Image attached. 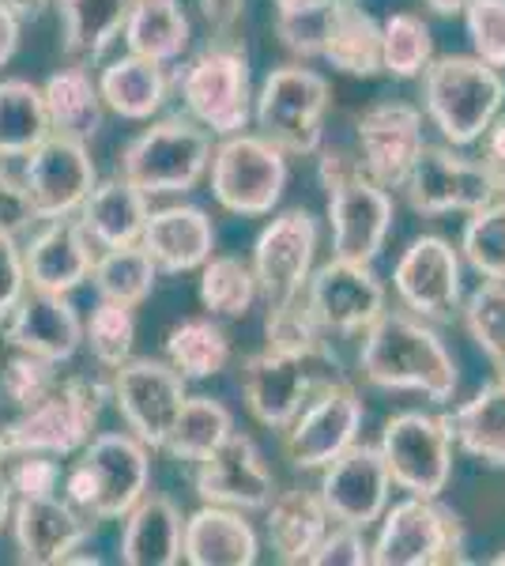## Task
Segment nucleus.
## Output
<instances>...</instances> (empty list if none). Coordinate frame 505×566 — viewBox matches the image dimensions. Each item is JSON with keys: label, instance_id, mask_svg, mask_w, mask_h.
<instances>
[{"label": "nucleus", "instance_id": "8", "mask_svg": "<svg viewBox=\"0 0 505 566\" xmlns=\"http://www.w3.org/2000/svg\"><path fill=\"white\" fill-rule=\"evenodd\" d=\"M328 114V80L306 65H280L253 95V125L283 155H317Z\"/></svg>", "mask_w": 505, "mask_h": 566}, {"label": "nucleus", "instance_id": "36", "mask_svg": "<svg viewBox=\"0 0 505 566\" xmlns=\"http://www.w3.org/2000/svg\"><path fill=\"white\" fill-rule=\"evenodd\" d=\"M61 12V45L72 61L87 65L122 39L128 0H53Z\"/></svg>", "mask_w": 505, "mask_h": 566}, {"label": "nucleus", "instance_id": "16", "mask_svg": "<svg viewBox=\"0 0 505 566\" xmlns=\"http://www.w3.org/2000/svg\"><path fill=\"white\" fill-rule=\"evenodd\" d=\"M392 291L400 306L422 322H449L461 314L464 298V264L461 250L442 234H422L400 253L392 269Z\"/></svg>", "mask_w": 505, "mask_h": 566}, {"label": "nucleus", "instance_id": "37", "mask_svg": "<svg viewBox=\"0 0 505 566\" xmlns=\"http://www.w3.org/2000/svg\"><path fill=\"white\" fill-rule=\"evenodd\" d=\"M167 363L186 381L215 378L231 367V336L215 317H186L167 333Z\"/></svg>", "mask_w": 505, "mask_h": 566}, {"label": "nucleus", "instance_id": "54", "mask_svg": "<svg viewBox=\"0 0 505 566\" xmlns=\"http://www.w3.org/2000/svg\"><path fill=\"white\" fill-rule=\"evenodd\" d=\"M483 155H480V163H483V170H486V178L494 181V189H498V197H505V114H498L491 122V129H486L483 136Z\"/></svg>", "mask_w": 505, "mask_h": 566}, {"label": "nucleus", "instance_id": "48", "mask_svg": "<svg viewBox=\"0 0 505 566\" xmlns=\"http://www.w3.org/2000/svg\"><path fill=\"white\" fill-rule=\"evenodd\" d=\"M264 336H269V348L280 352H302L328 344V336L320 333V325L309 314L306 298H291L283 306H269V322H264Z\"/></svg>", "mask_w": 505, "mask_h": 566}, {"label": "nucleus", "instance_id": "19", "mask_svg": "<svg viewBox=\"0 0 505 566\" xmlns=\"http://www.w3.org/2000/svg\"><path fill=\"white\" fill-rule=\"evenodd\" d=\"M411 212L419 216H453L475 212L498 197L480 159H464L453 144H427L403 181Z\"/></svg>", "mask_w": 505, "mask_h": 566}, {"label": "nucleus", "instance_id": "30", "mask_svg": "<svg viewBox=\"0 0 505 566\" xmlns=\"http://www.w3.org/2000/svg\"><path fill=\"white\" fill-rule=\"evenodd\" d=\"M264 525H269V544L280 563H309L314 547L325 541V533L333 528L325 502L314 491H275L272 502L264 506Z\"/></svg>", "mask_w": 505, "mask_h": 566}, {"label": "nucleus", "instance_id": "5", "mask_svg": "<svg viewBox=\"0 0 505 566\" xmlns=\"http://www.w3.org/2000/svg\"><path fill=\"white\" fill-rule=\"evenodd\" d=\"M422 106L445 144L467 148L491 129L505 106V80L480 57H434L422 72Z\"/></svg>", "mask_w": 505, "mask_h": 566}, {"label": "nucleus", "instance_id": "42", "mask_svg": "<svg viewBox=\"0 0 505 566\" xmlns=\"http://www.w3.org/2000/svg\"><path fill=\"white\" fill-rule=\"evenodd\" d=\"M434 61V34L415 12H397L381 23V65L397 80H419Z\"/></svg>", "mask_w": 505, "mask_h": 566}, {"label": "nucleus", "instance_id": "50", "mask_svg": "<svg viewBox=\"0 0 505 566\" xmlns=\"http://www.w3.org/2000/svg\"><path fill=\"white\" fill-rule=\"evenodd\" d=\"M61 458H50V453H23V458H12V469H8V483H12L15 499H39V495H57L61 491Z\"/></svg>", "mask_w": 505, "mask_h": 566}, {"label": "nucleus", "instance_id": "17", "mask_svg": "<svg viewBox=\"0 0 505 566\" xmlns=\"http://www.w3.org/2000/svg\"><path fill=\"white\" fill-rule=\"evenodd\" d=\"M317 216L309 208H287L272 216V223L253 242V276L264 303L283 306L306 291V280L314 272L317 258Z\"/></svg>", "mask_w": 505, "mask_h": 566}, {"label": "nucleus", "instance_id": "28", "mask_svg": "<svg viewBox=\"0 0 505 566\" xmlns=\"http://www.w3.org/2000/svg\"><path fill=\"white\" fill-rule=\"evenodd\" d=\"M125 566H178L186 544V517L167 495H144L122 517Z\"/></svg>", "mask_w": 505, "mask_h": 566}, {"label": "nucleus", "instance_id": "33", "mask_svg": "<svg viewBox=\"0 0 505 566\" xmlns=\"http://www.w3.org/2000/svg\"><path fill=\"white\" fill-rule=\"evenodd\" d=\"M98 91H103L106 109H114L117 117H125V122H151L167 106L170 95L167 65L125 53V57L103 65V72H98Z\"/></svg>", "mask_w": 505, "mask_h": 566}, {"label": "nucleus", "instance_id": "27", "mask_svg": "<svg viewBox=\"0 0 505 566\" xmlns=\"http://www.w3.org/2000/svg\"><path fill=\"white\" fill-rule=\"evenodd\" d=\"M256 555H261V541L242 510L204 502L197 514L186 517L181 559L189 566H253Z\"/></svg>", "mask_w": 505, "mask_h": 566}, {"label": "nucleus", "instance_id": "7", "mask_svg": "<svg viewBox=\"0 0 505 566\" xmlns=\"http://www.w3.org/2000/svg\"><path fill=\"white\" fill-rule=\"evenodd\" d=\"M211 133L186 114L151 122L140 136L125 144L117 159V175L133 181L148 197L189 193L211 167Z\"/></svg>", "mask_w": 505, "mask_h": 566}, {"label": "nucleus", "instance_id": "11", "mask_svg": "<svg viewBox=\"0 0 505 566\" xmlns=\"http://www.w3.org/2000/svg\"><path fill=\"white\" fill-rule=\"evenodd\" d=\"M374 563L378 566H449L464 563V525L438 499L408 495L378 522Z\"/></svg>", "mask_w": 505, "mask_h": 566}, {"label": "nucleus", "instance_id": "18", "mask_svg": "<svg viewBox=\"0 0 505 566\" xmlns=\"http://www.w3.org/2000/svg\"><path fill=\"white\" fill-rule=\"evenodd\" d=\"M302 298H306L309 314H314V322L325 336H362L389 303L385 283L374 276L370 264L339 258L309 272Z\"/></svg>", "mask_w": 505, "mask_h": 566}, {"label": "nucleus", "instance_id": "2", "mask_svg": "<svg viewBox=\"0 0 505 566\" xmlns=\"http://www.w3.org/2000/svg\"><path fill=\"white\" fill-rule=\"evenodd\" d=\"M317 178L328 193V231L333 258L374 264L392 231V193L362 170L355 155L328 148L317 151Z\"/></svg>", "mask_w": 505, "mask_h": 566}, {"label": "nucleus", "instance_id": "53", "mask_svg": "<svg viewBox=\"0 0 505 566\" xmlns=\"http://www.w3.org/2000/svg\"><path fill=\"white\" fill-rule=\"evenodd\" d=\"M31 223H39V216H34L31 200H27L20 170H12V175L0 178V231L20 239L23 231H31Z\"/></svg>", "mask_w": 505, "mask_h": 566}, {"label": "nucleus", "instance_id": "22", "mask_svg": "<svg viewBox=\"0 0 505 566\" xmlns=\"http://www.w3.org/2000/svg\"><path fill=\"white\" fill-rule=\"evenodd\" d=\"M192 488H197L200 502H211V506L261 514L275 495V476L264 464L253 438L234 431L219 450H211L204 461H197Z\"/></svg>", "mask_w": 505, "mask_h": 566}, {"label": "nucleus", "instance_id": "60", "mask_svg": "<svg viewBox=\"0 0 505 566\" xmlns=\"http://www.w3.org/2000/svg\"><path fill=\"white\" fill-rule=\"evenodd\" d=\"M4 175H12V163H8V159H0V178H4Z\"/></svg>", "mask_w": 505, "mask_h": 566}, {"label": "nucleus", "instance_id": "40", "mask_svg": "<svg viewBox=\"0 0 505 566\" xmlns=\"http://www.w3.org/2000/svg\"><path fill=\"white\" fill-rule=\"evenodd\" d=\"M98 298H114L125 306H140L151 298L155 283H159V269L144 253V245H114V250H98L95 272H91Z\"/></svg>", "mask_w": 505, "mask_h": 566}, {"label": "nucleus", "instance_id": "24", "mask_svg": "<svg viewBox=\"0 0 505 566\" xmlns=\"http://www.w3.org/2000/svg\"><path fill=\"white\" fill-rule=\"evenodd\" d=\"M98 245L91 242L76 216L45 219L42 231H34L23 245L27 283L34 291H53V295H72L84 287L95 272Z\"/></svg>", "mask_w": 505, "mask_h": 566}, {"label": "nucleus", "instance_id": "39", "mask_svg": "<svg viewBox=\"0 0 505 566\" xmlns=\"http://www.w3.org/2000/svg\"><path fill=\"white\" fill-rule=\"evenodd\" d=\"M231 434H234V416L223 400L186 397V405H181L178 419H173L162 450H167L173 461L197 464V461H204L211 450H219Z\"/></svg>", "mask_w": 505, "mask_h": 566}, {"label": "nucleus", "instance_id": "25", "mask_svg": "<svg viewBox=\"0 0 505 566\" xmlns=\"http://www.w3.org/2000/svg\"><path fill=\"white\" fill-rule=\"evenodd\" d=\"M4 340L15 352L39 355V359H50L61 367L84 344V317L76 314L69 295L27 287V295L4 322Z\"/></svg>", "mask_w": 505, "mask_h": 566}, {"label": "nucleus", "instance_id": "46", "mask_svg": "<svg viewBox=\"0 0 505 566\" xmlns=\"http://www.w3.org/2000/svg\"><path fill=\"white\" fill-rule=\"evenodd\" d=\"M272 4L280 42L302 61L320 57V42H325L336 0H272Z\"/></svg>", "mask_w": 505, "mask_h": 566}, {"label": "nucleus", "instance_id": "56", "mask_svg": "<svg viewBox=\"0 0 505 566\" xmlns=\"http://www.w3.org/2000/svg\"><path fill=\"white\" fill-rule=\"evenodd\" d=\"M200 8H204L208 23L215 27H231L242 15V0H200Z\"/></svg>", "mask_w": 505, "mask_h": 566}, {"label": "nucleus", "instance_id": "59", "mask_svg": "<svg viewBox=\"0 0 505 566\" xmlns=\"http://www.w3.org/2000/svg\"><path fill=\"white\" fill-rule=\"evenodd\" d=\"M464 4H467V0H427V8H430V12H438V15H461Z\"/></svg>", "mask_w": 505, "mask_h": 566}, {"label": "nucleus", "instance_id": "13", "mask_svg": "<svg viewBox=\"0 0 505 566\" xmlns=\"http://www.w3.org/2000/svg\"><path fill=\"white\" fill-rule=\"evenodd\" d=\"M362 416V400H358L351 381H328V386H320L306 400V408L295 416V423L283 431V458L302 472H320L347 446L358 442Z\"/></svg>", "mask_w": 505, "mask_h": 566}, {"label": "nucleus", "instance_id": "43", "mask_svg": "<svg viewBox=\"0 0 505 566\" xmlns=\"http://www.w3.org/2000/svg\"><path fill=\"white\" fill-rule=\"evenodd\" d=\"M461 258L483 280H505V197L475 208L464 219Z\"/></svg>", "mask_w": 505, "mask_h": 566}, {"label": "nucleus", "instance_id": "31", "mask_svg": "<svg viewBox=\"0 0 505 566\" xmlns=\"http://www.w3.org/2000/svg\"><path fill=\"white\" fill-rule=\"evenodd\" d=\"M42 103H45V117H50V133L91 144L98 129H103V117H106L103 91H98V80L91 76V69L80 65V61L57 69L45 80Z\"/></svg>", "mask_w": 505, "mask_h": 566}, {"label": "nucleus", "instance_id": "49", "mask_svg": "<svg viewBox=\"0 0 505 566\" xmlns=\"http://www.w3.org/2000/svg\"><path fill=\"white\" fill-rule=\"evenodd\" d=\"M464 31L472 39L475 57L491 69H505V0H467Z\"/></svg>", "mask_w": 505, "mask_h": 566}, {"label": "nucleus", "instance_id": "29", "mask_svg": "<svg viewBox=\"0 0 505 566\" xmlns=\"http://www.w3.org/2000/svg\"><path fill=\"white\" fill-rule=\"evenodd\" d=\"M80 223L91 234V242L98 250H114V245H136L144 234V223L151 216L148 193L125 181L122 175L95 181V189L87 193L84 208H80Z\"/></svg>", "mask_w": 505, "mask_h": 566}, {"label": "nucleus", "instance_id": "61", "mask_svg": "<svg viewBox=\"0 0 505 566\" xmlns=\"http://www.w3.org/2000/svg\"><path fill=\"white\" fill-rule=\"evenodd\" d=\"M491 563H494V566H505V552H502V555H494Z\"/></svg>", "mask_w": 505, "mask_h": 566}, {"label": "nucleus", "instance_id": "41", "mask_svg": "<svg viewBox=\"0 0 505 566\" xmlns=\"http://www.w3.org/2000/svg\"><path fill=\"white\" fill-rule=\"evenodd\" d=\"M261 295L253 264L242 258H211L200 264V306L211 317H245Z\"/></svg>", "mask_w": 505, "mask_h": 566}, {"label": "nucleus", "instance_id": "23", "mask_svg": "<svg viewBox=\"0 0 505 566\" xmlns=\"http://www.w3.org/2000/svg\"><path fill=\"white\" fill-rule=\"evenodd\" d=\"M8 528H12L20 563L57 566V563H69L72 555L91 541L95 522H91L87 514H80L69 499L39 495V499H15L12 502Z\"/></svg>", "mask_w": 505, "mask_h": 566}, {"label": "nucleus", "instance_id": "38", "mask_svg": "<svg viewBox=\"0 0 505 566\" xmlns=\"http://www.w3.org/2000/svg\"><path fill=\"white\" fill-rule=\"evenodd\" d=\"M50 136L42 87L31 80H0V159L20 163Z\"/></svg>", "mask_w": 505, "mask_h": 566}, {"label": "nucleus", "instance_id": "57", "mask_svg": "<svg viewBox=\"0 0 505 566\" xmlns=\"http://www.w3.org/2000/svg\"><path fill=\"white\" fill-rule=\"evenodd\" d=\"M4 8H12L20 20H39V15L45 12V8L53 4V0H0Z\"/></svg>", "mask_w": 505, "mask_h": 566}, {"label": "nucleus", "instance_id": "45", "mask_svg": "<svg viewBox=\"0 0 505 566\" xmlns=\"http://www.w3.org/2000/svg\"><path fill=\"white\" fill-rule=\"evenodd\" d=\"M84 344L91 348V355H95L98 367H106V370L133 359V344H136L133 306L114 303V298H98V306L91 310V317L84 322Z\"/></svg>", "mask_w": 505, "mask_h": 566}, {"label": "nucleus", "instance_id": "14", "mask_svg": "<svg viewBox=\"0 0 505 566\" xmlns=\"http://www.w3.org/2000/svg\"><path fill=\"white\" fill-rule=\"evenodd\" d=\"M186 378L167 359H125L109 378V400L125 427L148 450H162L167 434L186 405Z\"/></svg>", "mask_w": 505, "mask_h": 566}, {"label": "nucleus", "instance_id": "58", "mask_svg": "<svg viewBox=\"0 0 505 566\" xmlns=\"http://www.w3.org/2000/svg\"><path fill=\"white\" fill-rule=\"evenodd\" d=\"M12 502H15L12 483H8V472L0 469V528H4V525H8V517H12Z\"/></svg>", "mask_w": 505, "mask_h": 566}, {"label": "nucleus", "instance_id": "21", "mask_svg": "<svg viewBox=\"0 0 505 566\" xmlns=\"http://www.w3.org/2000/svg\"><path fill=\"white\" fill-rule=\"evenodd\" d=\"M358 163L378 186L403 189L411 167L427 148L422 109L411 103H374L358 117Z\"/></svg>", "mask_w": 505, "mask_h": 566}, {"label": "nucleus", "instance_id": "4", "mask_svg": "<svg viewBox=\"0 0 505 566\" xmlns=\"http://www.w3.org/2000/svg\"><path fill=\"white\" fill-rule=\"evenodd\" d=\"M109 400V386L95 378H57L39 405L20 408L12 423L0 427V461L23 453H50V458H76L95 438L98 416Z\"/></svg>", "mask_w": 505, "mask_h": 566}, {"label": "nucleus", "instance_id": "44", "mask_svg": "<svg viewBox=\"0 0 505 566\" xmlns=\"http://www.w3.org/2000/svg\"><path fill=\"white\" fill-rule=\"evenodd\" d=\"M464 328L505 378V280H483L461 306Z\"/></svg>", "mask_w": 505, "mask_h": 566}, {"label": "nucleus", "instance_id": "15", "mask_svg": "<svg viewBox=\"0 0 505 566\" xmlns=\"http://www.w3.org/2000/svg\"><path fill=\"white\" fill-rule=\"evenodd\" d=\"M20 181L39 223H45V219L76 216L87 193L95 189L98 175L84 140L50 133L39 148L20 159Z\"/></svg>", "mask_w": 505, "mask_h": 566}, {"label": "nucleus", "instance_id": "55", "mask_svg": "<svg viewBox=\"0 0 505 566\" xmlns=\"http://www.w3.org/2000/svg\"><path fill=\"white\" fill-rule=\"evenodd\" d=\"M20 15L12 12V8L0 4V69L8 65V61L15 57V50H20Z\"/></svg>", "mask_w": 505, "mask_h": 566}, {"label": "nucleus", "instance_id": "3", "mask_svg": "<svg viewBox=\"0 0 505 566\" xmlns=\"http://www.w3.org/2000/svg\"><path fill=\"white\" fill-rule=\"evenodd\" d=\"M64 472L61 491L91 522H122L151 488V450L133 431L95 434Z\"/></svg>", "mask_w": 505, "mask_h": 566}, {"label": "nucleus", "instance_id": "51", "mask_svg": "<svg viewBox=\"0 0 505 566\" xmlns=\"http://www.w3.org/2000/svg\"><path fill=\"white\" fill-rule=\"evenodd\" d=\"M370 563H374V544L362 536V528L336 525L314 547L306 566H370Z\"/></svg>", "mask_w": 505, "mask_h": 566}, {"label": "nucleus", "instance_id": "34", "mask_svg": "<svg viewBox=\"0 0 505 566\" xmlns=\"http://www.w3.org/2000/svg\"><path fill=\"white\" fill-rule=\"evenodd\" d=\"M453 446L486 469H505V378L491 381L445 416Z\"/></svg>", "mask_w": 505, "mask_h": 566}, {"label": "nucleus", "instance_id": "9", "mask_svg": "<svg viewBox=\"0 0 505 566\" xmlns=\"http://www.w3.org/2000/svg\"><path fill=\"white\" fill-rule=\"evenodd\" d=\"M178 91L192 122H200L211 136L245 133L253 122V84L250 57L242 45L215 42L200 50L178 72Z\"/></svg>", "mask_w": 505, "mask_h": 566}, {"label": "nucleus", "instance_id": "12", "mask_svg": "<svg viewBox=\"0 0 505 566\" xmlns=\"http://www.w3.org/2000/svg\"><path fill=\"white\" fill-rule=\"evenodd\" d=\"M392 488L403 495L442 499L453 480V434L442 416L400 412L385 423L378 442Z\"/></svg>", "mask_w": 505, "mask_h": 566}, {"label": "nucleus", "instance_id": "6", "mask_svg": "<svg viewBox=\"0 0 505 566\" xmlns=\"http://www.w3.org/2000/svg\"><path fill=\"white\" fill-rule=\"evenodd\" d=\"M344 378L328 344L302 352L264 348L242 363V397L250 416L269 431H287L320 386Z\"/></svg>", "mask_w": 505, "mask_h": 566}, {"label": "nucleus", "instance_id": "26", "mask_svg": "<svg viewBox=\"0 0 505 566\" xmlns=\"http://www.w3.org/2000/svg\"><path fill=\"white\" fill-rule=\"evenodd\" d=\"M144 253L155 261L159 276H181L197 272L211 253H215V227L204 208L197 205H167L155 208L140 234Z\"/></svg>", "mask_w": 505, "mask_h": 566}, {"label": "nucleus", "instance_id": "47", "mask_svg": "<svg viewBox=\"0 0 505 566\" xmlns=\"http://www.w3.org/2000/svg\"><path fill=\"white\" fill-rule=\"evenodd\" d=\"M57 363L50 359H39V355H27V352H15L12 359L4 363L0 370V392L12 400L15 408H31L57 386Z\"/></svg>", "mask_w": 505, "mask_h": 566}, {"label": "nucleus", "instance_id": "32", "mask_svg": "<svg viewBox=\"0 0 505 566\" xmlns=\"http://www.w3.org/2000/svg\"><path fill=\"white\" fill-rule=\"evenodd\" d=\"M320 61L355 80L381 76V23L358 0H336L325 42H320Z\"/></svg>", "mask_w": 505, "mask_h": 566}, {"label": "nucleus", "instance_id": "1", "mask_svg": "<svg viewBox=\"0 0 505 566\" xmlns=\"http://www.w3.org/2000/svg\"><path fill=\"white\" fill-rule=\"evenodd\" d=\"M362 378L389 392H422V397L453 400L456 392V359L445 348L442 336L415 314H385L362 333V352H358Z\"/></svg>", "mask_w": 505, "mask_h": 566}, {"label": "nucleus", "instance_id": "20", "mask_svg": "<svg viewBox=\"0 0 505 566\" xmlns=\"http://www.w3.org/2000/svg\"><path fill=\"white\" fill-rule=\"evenodd\" d=\"M389 491H392V476L385 469L381 450L370 442L347 446L336 461H328L320 469L317 495L336 525H351L362 528V533L370 525H378L381 514L389 510Z\"/></svg>", "mask_w": 505, "mask_h": 566}, {"label": "nucleus", "instance_id": "52", "mask_svg": "<svg viewBox=\"0 0 505 566\" xmlns=\"http://www.w3.org/2000/svg\"><path fill=\"white\" fill-rule=\"evenodd\" d=\"M27 287H31V283H27L23 245H20V239L0 231V328H4L15 303L27 295Z\"/></svg>", "mask_w": 505, "mask_h": 566}, {"label": "nucleus", "instance_id": "10", "mask_svg": "<svg viewBox=\"0 0 505 566\" xmlns=\"http://www.w3.org/2000/svg\"><path fill=\"white\" fill-rule=\"evenodd\" d=\"M211 197L231 216H272L287 189V155L264 140L261 133H234L219 136L211 151Z\"/></svg>", "mask_w": 505, "mask_h": 566}, {"label": "nucleus", "instance_id": "35", "mask_svg": "<svg viewBox=\"0 0 505 566\" xmlns=\"http://www.w3.org/2000/svg\"><path fill=\"white\" fill-rule=\"evenodd\" d=\"M122 39L136 57L173 65L189 50L192 27L181 0H128Z\"/></svg>", "mask_w": 505, "mask_h": 566}]
</instances>
